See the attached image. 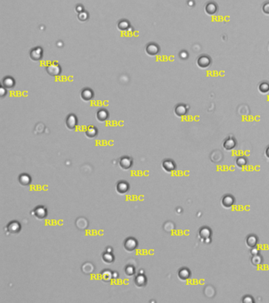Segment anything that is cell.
Returning a JSON list of instances; mask_svg holds the SVG:
<instances>
[{
    "label": "cell",
    "mask_w": 269,
    "mask_h": 303,
    "mask_svg": "<svg viewBox=\"0 0 269 303\" xmlns=\"http://www.w3.org/2000/svg\"><path fill=\"white\" fill-rule=\"evenodd\" d=\"M46 70H47V73L52 77L58 76V75L61 73V72H62L61 67L59 66V64H58L57 62H52V63H50L47 67Z\"/></svg>",
    "instance_id": "obj_1"
},
{
    "label": "cell",
    "mask_w": 269,
    "mask_h": 303,
    "mask_svg": "<svg viewBox=\"0 0 269 303\" xmlns=\"http://www.w3.org/2000/svg\"><path fill=\"white\" fill-rule=\"evenodd\" d=\"M43 56V48L40 47H36L32 49L30 51V58L33 61H39L42 58Z\"/></svg>",
    "instance_id": "obj_2"
},
{
    "label": "cell",
    "mask_w": 269,
    "mask_h": 303,
    "mask_svg": "<svg viewBox=\"0 0 269 303\" xmlns=\"http://www.w3.org/2000/svg\"><path fill=\"white\" fill-rule=\"evenodd\" d=\"M145 51L150 56H155L159 51V48L156 44H148L145 47Z\"/></svg>",
    "instance_id": "obj_3"
},
{
    "label": "cell",
    "mask_w": 269,
    "mask_h": 303,
    "mask_svg": "<svg viewBox=\"0 0 269 303\" xmlns=\"http://www.w3.org/2000/svg\"><path fill=\"white\" fill-rule=\"evenodd\" d=\"M93 92L92 89H84L81 93V97L83 100L84 101H89L91 100L93 98Z\"/></svg>",
    "instance_id": "obj_4"
},
{
    "label": "cell",
    "mask_w": 269,
    "mask_h": 303,
    "mask_svg": "<svg viewBox=\"0 0 269 303\" xmlns=\"http://www.w3.org/2000/svg\"><path fill=\"white\" fill-rule=\"evenodd\" d=\"M67 126L69 129L73 130L77 126V118L74 115H70L67 117Z\"/></svg>",
    "instance_id": "obj_5"
},
{
    "label": "cell",
    "mask_w": 269,
    "mask_h": 303,
    "mask_svg": "<svg viewBox=\"0 0 269 303\" xmlns=\"http://www.w3.org/2000/svg\"><path fill=\"white\" fill-rule=\"evenodd\" d=\"M15 81L14 79L10 77H6L3 80V86L6 89H11L14 86Z\"/></svg>",
    "instance_id": "obj_6"
},
{
    "label": "cell",
    "mask_w": 269,
    "mask_h": 303,
    "mask_svg": "<svg viewBox=\"0 0 269 303\" xmlns=\"http://www.w3.org/2000/svg\"><path fill=\"white\" fill-rule=\"evenodd\" d=\"M130 27V24L128 21L126 20H122V21H119L118 23V29L120 31H126L128 30L129 28Z\"/></svg>",
    "instance_id": "obj_7"
},
{
    "label": "cell",
    "mask_w": 269,
    "mask_h": 303,
    "mask_svg": "<svg viewBox=\"0 0 269 303\" xmlns=\"http://www.w3.org/2000/svg\"><path fill=\"white\" fill-rule=\"evenodd\" d=\"M96 117H97V118L99 119V121L104 122V121H106L107 118H108V112L106 110H104V109H101V110L98 111Z\"/></svg>",
    "instance_id": "obj_8"
},
{
    "label": "cell",
    "mask_w": 269,
    "mask_h": 303,
    "mask_svg": "<svg viewBox=\"0 0 269 303\" xmlns=\"http://www.w3.org/2000/svg\"><path fill=\"white\" fill-rule=\"evenodd\" d=\"M120 165L122 166V168L128 169L131 167L132 161L129 157H123L120 160Z\"/></svg>",
    "instance_id": "obj_9"
},
{
    "label": "cell",
    "mask_w": 269,
    "mask_h": 303,
    "mask_svg": "<svg viewBox=\"0 0 269 303\" xmlns=\"http://www.w3.org/2000/svg\"><path fill=\"white\" fill-rule=\"evenodd\" d=\"M125 246L126 248L128 250H134V248L136 247V241H135L134 239H128V241L126 242Z\"/></svg>",
    "instance_id": "obj_10"
},
{
    "label": "cell",
    "mask_w": 269,
    "mask_h": 303,
    "mask_svg": "<svg viewBox=\"0 0 269 303\" xmlns=\"http://www.w3.org/2000/svg\"><path fill=\"white\" fill-rule=\"evenodd\" d=\"M96 133H97V130H96V129L94 128V127H89V128L87 130V131H86V136H87L88 138H93V137L96 136Z\"/></svg>",
    "instance_id": "obj_11"
},
{
    "label": "cell",
    "mask_w": 269,
    "mask_h": 303,
    "mask_svg": "<svg viewBox=\"0 0 269 303\" xmlns=\"http://www.w3.org/2000/svg\"><path fill=\"white\" fill-rule=\"evenodd\" d=\"M78 18L79 19V21H87L88 18H89V14H88L87 12L85 11L80 12V13H78Z\"/></svg>",
    "instance_id": "obj_12"
},
{
    "label": "cell",
    "mask_w": 269,
    "mask_h": 303,
    "mask_svg": "<svg viewBox=\"0 0 269 303\" xmlns=\"http://www.w3.org/2000/svg\"><path fill=\"white\" fill-rule=\"evenodd\" d=\"M118 190L121 192V193H124V192L127 191L128 186H127V184L125 183V182H122V183L118 184Z\"/></svg>",
    "instance_id": "obj_13"
},
{
    "label": "cell",
    "mask_w": 269,
    "mask_h": 303,
    "mask_svg": "<svg viewBox=\"0 0 269 303\" xmlns=\"http://www.w3.org/2000/svg\"><path fill=\"white\" fill-rule=\"evenodd\" d=\"M6 94H7V89H6V88H4L3 86H2L1 89H0V96L3 97Z\"/></svg>",
    "instance_id": "obj_14"
}]
</instances>
